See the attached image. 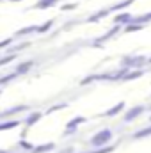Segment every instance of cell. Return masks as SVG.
<instances>
[{
    "label": "cell",
    "instance_id": "6da1fadb",
    "mask_svg": "<svg viewBox=\"0 0 151 153\" xmlns=\"http://www.w3.org/2000/svg\"><path fill=\"white\" fill-rule=\"evenodd\" d=\"M23 111H29V105H14V107L7 109V111H4V112H0V119H9V117H13L14 114L23 112Z\"/></svg>",
    "mask_w": 151,
    "mask_h": 153
},
{
    "label": "cell",
    "instance_id": "7a4b0ae2",
    "mask_svg": "<svg viewBox=\"0 0 151 153\" xmlns=\"http://www.w3.org/2000/svg\"><path fill=\"white\" fill-rule=\"evenodd\" d=\"M20 125V119H2L0 121V132H5V130H13Z\"/></svg>",
    "mask_w": 151,
    "mask_h": 153
},
{
    "label": "cell",
    "instance_id": "3957f363",
    "mask_svg": "<svg viewBox=\"0 0 151 153\" xmlns=\"http://www.w3.org/2000/svg\"><path fill=\"white\" fill-rule=\"evenodd\" d=\"M36 30H38V25H29V27H25V29L16 30V32H14V38H25V36H29V34H34Z\"/></svg>",
    "mask_w": 151,
    "mask_h": 153
},
{
    "label": "cell",
    "instance_id": "277c9868",
    "mask_svg": "<svg viewBox=\"0 0 151 153\" xmlns=\"http://www.w3.org/2000/svg\"><path fill=\"white\" fill-rule=\"evenodd\" d=\"M41 117H43V112H29V117L25 119V126H27V128L32 126L34 123H38Z\"/></svg>",
    "mask_w": 151,
    "mask_h": 153
},
{
    "label": "cell",
    "instance_id": "5b68a950",
    "mask_svg": "<svg viewBox=\"0 0 151 153\" xmlns=\"http://www.w3.org/2000/svg\"><path fill=\"white\" fill-rule=\"evenodd\" d=\"M32 64H34L32 61H25V62H21V64H18L14 71H16L18 75H25V73H27V71H29V70L32 68Z\"/></svg>",
    "mask_w": 151,
    "mask_h": 153
},
{
    "label": "cell",
    "instance_id": "8992f818",
    "mask_svg": "<svg viewBox=\"0 0 151 153\" xmlns=\"http://www.w3.org/2000/svg\"><path fill=\"white\" fill-rule=\"evenodd\" d=\"M50 150H53V144L52 143H46V144H41V146H32V153H48Z\"/></svg>",
    "mask_w": 151,
    "mask_h": 153
},
{
    "label": "cell",
    "instance_id": "52a82bcc",
    "mask_svg": "<svg viewBox=\"0 0 151 153\" xmlns=\"http://www.w3.org/2000/svg\"><path fill=\"white\" fill-rule=\"evenodd\" d=\"M18 76H20V75H18L16 71H11L9 75H4V76H2V78H0V89H2L4 85H7L9 82H13L14 78H18Z\"/></svg>",
    "mask_w": 151,
    "mask_h": 153
},
{
    "label": "cell",
    "instance_id": "ba28073f",
    "mask_svg": "<svg viewBox=\"0 0 151 153\" xmlns=\"http://www.w3.org/2000/svg\"><path fill=\"white\" fill-rule=\"evenodd\" d=\"M55 4H57V0H39L34 7H36V9H46V7H52V5H55Z\"/></svg>",
    "mask_w": 151,
    "mask_h": 153
},
{
    "label": "cell",
    "instance_id": "9c48e42d",
    "mask_svg": "<svg viewBox=\"0 0 151 153\" xmlns=\"http://www.w3.org/2000/svg\"><path fill=\"white\" fill-rule=\"evenodd\" d=\"M14 59H16V53H9V55H5V57L0 55V68L5 66V64H9V62H13Z\"/></svg>",
    "mask_w": 151,
    "mask_h": 153
},
{
    "label": "cell",
    "instance_id": "30bf717a",
    "mask_svg": "<svg viewBox=\"0 0 151 153\" xmlns=\"http://www.w3.org/2000/svg\"><path fill=\"white\" fill-rule=\"evenodd\" d=\"M105 139H109V132H103L101 135H96V137L93 139V143H94V144H103Z\"/></svg>",
    "mask_w": 151,
    "mask_h": 153
},
{
    "label": "cell",
    "instance_id": "8fae6325",
    "mask_svg": "<svg viewBox=\"0 0 151 153\" xmlns=\"http://www.w3.org/2000/svg\"><path fill=\"white\" fill-rule=\"evenodd\" d=\"M52 25H53V20H48V22H46L44 25L38 27V30H36V32H38V34H44V32H46V30H48V29H50Z\"/></svg>",
    "mask_w": 151,
    "mask_h": 153
},
{
    "label": "cell",
    "instance_id": "7c38bea8",
    "mask_svg": "<svg viewBox=\"0 0 151 153\" xmlns=\"http://www.w3.org/2000/svg\"><path fill=\"white\" fill-rule=\"evenodd\" d=\"M13 41H14V38H7V39H2V41H0V50H4V48H9V46L13 45Z\"/></svg>",
    "mask_w": 151,
    "mask_h": 153
},
{
    "label": "cell",
    "instance_id": "4fadbf2b",
    "mask_svg": "<svg viewBox=\"0 0 151 153\" xmlns=\"http://www.w3.org/2000/svg\"><path fill=\"white\" fill-rule=\"evenodd\" d=\"M18 146H20V148H23V150H29V152L32 150V144H29L27 141H20V143H18Z\"/></svg>",
    "mask_w": 151,
    "mask_h": 153
},
{
    "label": "cell",
    "instance_id": "5bb4252c",
    "mask_svg": "<svg viewBox=\"0 0 151 153\" xmlns=\"http://www.w3.org/2000/svg\"><path fill=\"white\" fill-rule=\"evenodd\" d=\"M126 20H130V14H123V16L117 18V22H126Z\"/></svg>",
    "mask_w": 151,
    "mask_h": 153
},
{
    "label": "cell",
    "instance_id": "9a60e30c",
    "mask_svg": "<svg viewBox=\"0 0 151 153\" xmlns=\"http://www.w3.org/2000/svg\"><path fill=\"white\" fill-rule=\"evenodd\" d=\"M11 2H21V0H11Z\"/></svg>",
    "mask_w": 151,
    "mask_h": 153
},
{
    "label": "cell",
    "instance_id": "2e32d148",
    "mask_svg": "<svg viewBox=\"0 0 151 153\" xmlns=\"http://www.w3.org/2000/svg\"><path fill=\"white\" fill-rule=\"evenodd\" d=\"M2 153H7V152H2Z\"/></svg>",
    "mask_w": 151,
    "mask_h": 153
},
{
    "label": "cell",
    "instance_id": "e0dca14e",
    "mask_svg": "<svg viewBox=\"0 0 151 153\" xmlns=\"http://www.w3.org/2000/svg\"><path fill=\"white\" fill-rule=\"evenodd\" d=\"M0 2H2V0H0Z\"/></svg>",
    "mask_w": 151,
    "mask_h": 153
}]
</instances>
